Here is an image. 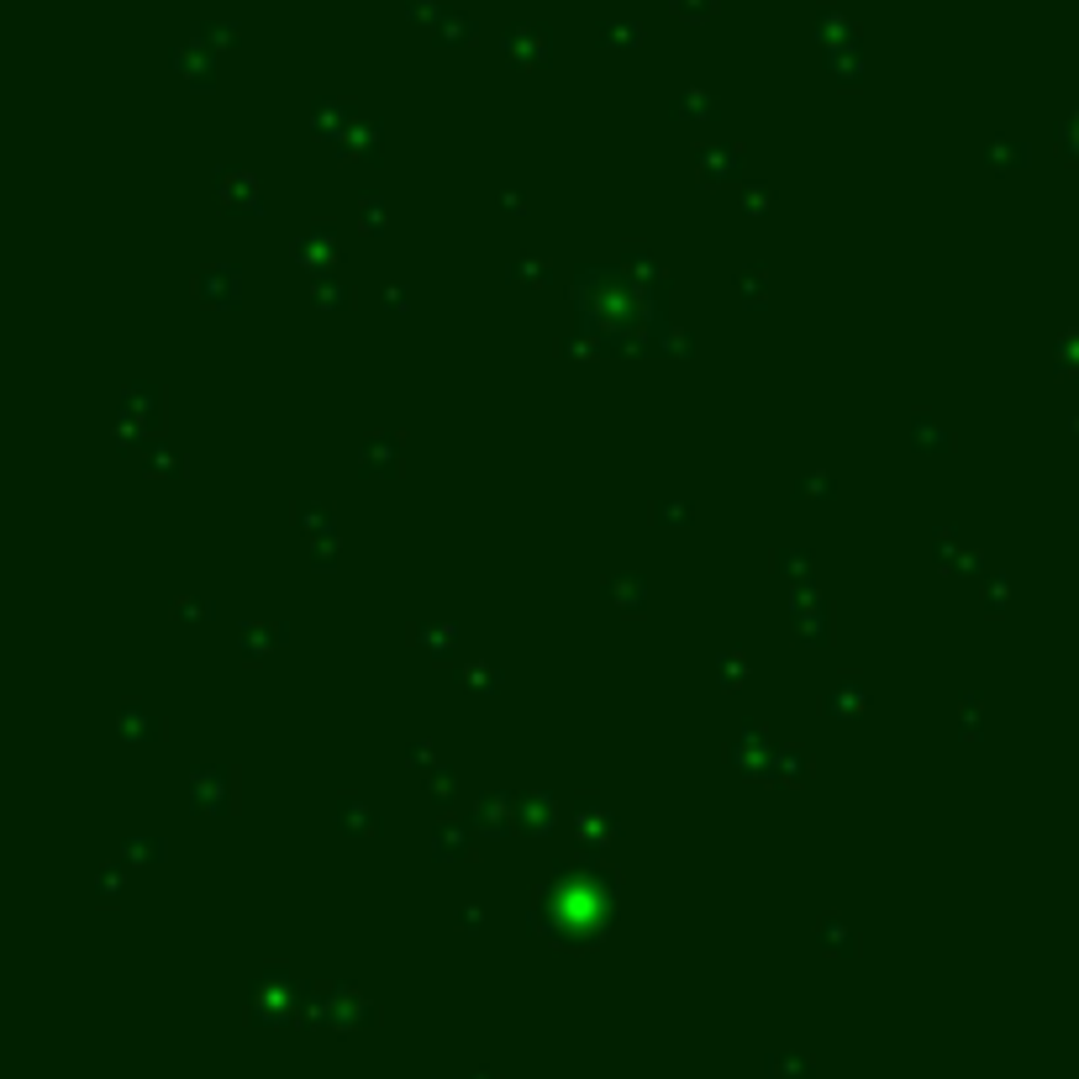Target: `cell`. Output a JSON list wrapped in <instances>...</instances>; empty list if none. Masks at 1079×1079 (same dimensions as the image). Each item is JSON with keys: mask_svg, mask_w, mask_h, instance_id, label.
Returning <instances> with one entry per match:
<instances>
[{"mask_svg": "<svg viewBox=\"0 0 1079 1079\" xmlns=\"http://www.w3.org/2000/svg\"><path fill=\"white\" fill-rule=\"evenodd\" d=\"M680 5L690 11V22H700V11H706V0H680Z\"/></svg>", "mask_w": 1079, "mask_h": 1079, "instance_id": "6da1fadb", "label": "cell"}]
</instances>
